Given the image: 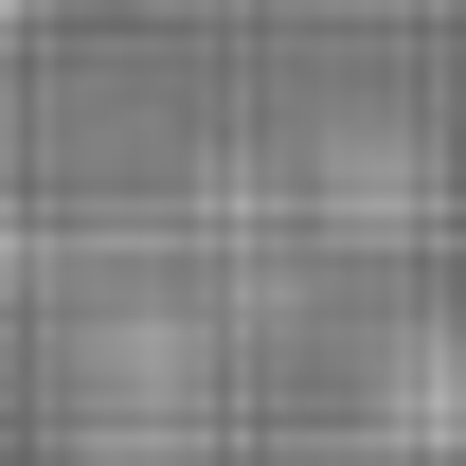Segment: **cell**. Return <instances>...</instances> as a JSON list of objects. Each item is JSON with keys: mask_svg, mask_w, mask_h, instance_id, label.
Returning a JSON list of instances; mask_svg holds the SVG:
<instances>
[{"mask_svg": "<svg viewBox=\"0 0 466 466\" xmlns=\"http://www.w3.org/2000/svg\"><path fill=\"white\" fill-rule=\"evenodd\" d=\"M18 18H55V0H0V36H18Z\"/></svg>", "mask_w": 466, "mask_h": 466, "instance_id": "cell-1", "label": "cell"}]
</instances>
